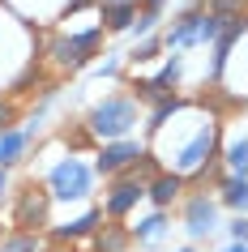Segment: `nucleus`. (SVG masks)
<instances>
[{"mask_svg": "<svg viewBox=\"0 0 248 252\" xmlns=\"http://www.w3.org/2000/svg\"><path fill=\"white\" fill-rule=\"evenodd\" d=\"M137 124H142V103H137V94H107L103 103L86 116V133L107 146V141L133 137Z\"/></svg>", "mask_w": 248, "mask_h": 252, "instance_id": "f257e3e1", "label": "nucleus"}, {"mask_svg": "<svg viewBox=\"0 0 248 252\" xmlns=\"http://www.w3.org/2000/svg\"><path fill=\"white\" fill-rule=\"evenodd\" d=\"M47 192H52V201H86L94 192V167H86L77 154L60 158L47 171Z\"/></svg>", "mask_w": 248, "mask_h": 252, "instance_id": "f03ea898", "label": "nucleus"}, {"mask_svg": "<svg viewBox=\"0 0 248 252\" xmlns=\"http://www.w3.org/2000/svg\"><path fill=\"white\" fill-rule=\"evenodd\" d=\"M214 146H218V124L214 120H206L201 128H197V137L188 141V146L176 154V175H184V180H197V175H206L210 158H214Z\"/></svg>", "mask_w": 248, "mask_h": 252, "instance_id": "7ed1b4c3", "label": "nucleus"}, {"mask_svg": "<svg viewBox=\"0 0 248 252\" xmlns=\"http://www.w3.org/2000/svg\"><path fill=\"white\" fill-rule=\"evenodd\" d=\"M150 158V150H145V141H137V137H124V141H107L99 154H94V171L99 175H124L129 167H137V162Z\"/></svg>", "mask_w": 248, "mask_h": 252, "instance_id": "20e7f679", "label": "nucleus"}, {"mask_svg": "<svg viewBox=\"0 0 248 252\" xmlns=\"http://www.w3.org/2000/svg\"><path fill=\"white\" fill-rule=\"evenodd\" d=\"M47 210H52V192L43 184H26L17 192V205H13V222L26 226V231H43L47 226Z\"/></svg>", "mask_w": 248, "mask_h": 252, "instance_id": "39448f33", "label": "nucleus"}, {"mask_svg": "<svg viewBox=\"0 0 248 252\" xmlns=\"http://www.w3.org/2000/svg\"><path fill=\"white\" fill-rule=\"evenodd\" d=\"M99 43H103V30H99V26L86 30V34H73V39L52 43V60H56V68H81L94 52H99Z\"/></svg>", "mask_w": 248, "mask_h": 252, "instance_id": "423d86ee", "label": "nucleus"}, {"mask_svg": "<svg viewBox=\"0 0 248 252\" xmlns=\"http://www.w3.org/2000/svg\"><path fill=\"white\" fill-rule=\"evenodd\" d=\"M137 201H145V184L137 175H116L111 188H107V197H103V214L116 222V218H124L129 210H137Z\"/></svg>", "mask_w": 248, "mask_h": 252, "instance_id": "0eeeda50", "label": "nucleus"}, {"mask_svg": "<svg viewBox=\"0 0 248 252\" xmlns=\"http://www.w3.org/2000/svg\"><path fill=\"white\" fill-rule=\"evenodd\" d=\"M184 226H188V235H193V239L214 235V231H218V201L206 197V192L188 197V205H184Z\"/></svg>", "mask_w": 248, "mask_h": 252, "instance_id": "6e6552de", "label": "nucleus"}, {"mask_svg": "<svg viewBox=\"0 0 248 252\" xmlns=\"http://www.w3.org/2000/svg\"><path fill=\"white\" fill-rule=\"evenodd\" d=\"M184 192V175L176 171H154V180L145 184V197L154 201V210H167V205H176Z\"/></svg>", "mask_w": 248, "mask_h": 252, "instance_id": "1a4fd4ad", "label": "nucleus"}, {"mask_svg": "<svg viewBox=\"0 0 248 252\" xmlns=\"http://www.w3.org/2000/svg\"><path fill=\"white\" fill-rule=\"evenodd\" d=\"M35 141V124L30 128H9V133H0V171H9L13 162H22V154L30 150Z\"/></svg>", "mask_w": 248, "mask_h": 252, "instance_id": "9d476101", "label": "nucleus"}, {"mask_svg": "<svg viewBox=\"0 0 248 252\" xmlns=\"http://www.w3.org/2000/svg\"><path fill=\"white\" fill-rule=\"evenodd\" d=\"M137 0H103V26L107 30H133Z\"/></svg>", "mask_w": 248, "mask_h": 252, "instance_id": "9b49d317", "label": "nucleus"}, {"mask_svg": "<svg viewBox=\"0 0 248 252\" xmlns=\"http://www.w3.org/2000/svg\"><path fill=\"white\" fill-rule=\"evenodd\" d=\"M218 205L244 214L248 210V180H240V175H222V180H218Z\"/></svg>", "mask_w": 248, "mask_h": 252, "instance_id": "f8f14e48", "label": "nucleus"}, {"mask_svg": "<svg viewBox=\"0 0 248 252\" xmlns=\"http://www.w3.org/2000/svg\"><path fill=\"white\" fill-rule=\"evenodd\" d=\"M90 239H94V252H124V248L133 244L129 226H120V222H103Z\"/></svg>", "mask_w": 248, "mask_h": 252, "instance_id": "ddd939ff", "label": "nucleus"}, {"mask_svg": "<svg viewBox=\"0 0 248 252\" xmlns=\"http://www.w3.org/2000/svg\"><path fill=\"white\" fill-rule=\"evenodd\" d=\"M163 231H167V210H154V214H145V218H137V222L129 226V235L137 239V244H154Z\"/></svg>", "mask_w": 248, "mask_h": 252, "instance_id": "4468645a", "label": "nucleus"}, {"mask_svg": "<svg viewBox=\"0 0 248 252\" xmlns=\"http://www.w3.org/2000/svg\"><path fill=\"white\" fill-rule=\"evenodd\" d=\"M99 222H103V210H86L81 218H73V222L56 226V239H86L99 231Z\"/></svg>", "mask_w": 248, "mask_h": 252, "instance_id": "2eb2a0df", "label": "nucleus"}, {"mask_svg": "<svg viewBox=\"0 0 248 252\" xmlns=\"http://www.w3.org/2000/svg\"><path fill=\"white\" fill-rule=\"evenodd\" d=\"M0 252H47V239L39 231H17V235L0 239Z\"/></svg>", "mask_w": 248, "mask_h": 252, "instance_id": "dca6fc26", "label": "nucleus"}, {"mask_svg": "<svg viewBox=\"0 0 248 252\" xmlns=\"http://www.w3.org/2000/svg\"><path fill=\"white\" fill-rule=\"evenodd\" d=\"M222 158H227V175H240V180H248V137L231 141V146L222 150Z\"/></svg>", "mask_w": 248, "mask_h": 252, "instance_id": "f3484780", "label": "nucleus"}, {"mask_svg": "<svg viewBox=\"0 0 248 252\" xmlns=\"http://www.w3.org/2000/svg\"><path fill=\"white\" fill-rule=\"evenodd\" d=\"M154 30H158V9H142L137 22H133V34H137V39H150Z\"/></svg>", "mask_w": 248, "mask_h": 252, "instance_id": "a211bd4d", "label": "nucleus"}, {"mask_svg": "<svg viewBox=\"0 0 248 252\" xmlns=\"http://www.w3.org/2000/svg\"><path fill=\"white\" fill-rule=\"evenodd\" d=\"M231 239H235V244H248V218H244V214H235V222H231Z\"/></svg>", "mask_w": 248, "mask_h": 252, "instance_id": "6ab92c4d", "label": "nucleus"}, {"mask_svg": "<svg viewBox=\"0 0 248 252\" xmlns=\"http://www.w3.org/2000/svg\"><path fill=\"white\" fill-rule=\"evenodd\" d=\"M13 120H17V111L9 103H0V133H9V128H13Z\"/></svg>", "mask_w": 248, "mask_h": 252, "instance_id": "aec40b11", "label": "nucleus"}, {"mask_svg": "<svg viewBox=\"0 0 248 252\" xmlns=\"http://www.w3.org/2000/svg\"><path fill=\"white\" fill-rule=\"evenodd\" d=\"M4 188H9V171H0V197H4Z\"/></svg>", "mask_w": 248, "mask_h": 252, "instance_id": "412c9836", "label": "nucleus"}, {"mask_svg": "<svg viewBox=\"0 0 248 252\" xmlns=\"http://www.w3.org/2000/svg\"><path fill=\"white\" fill-rule=\"evenodd\" d=\"M227 252H248V244H235V239H231V248H227Z\"/></svg>", "mask_w": 248, "mask_h": 252, "instance_id": "4be33fe9", "label": "nucleus"}, {"mask_svg": "<svg viewBox=\"0 0 248 252\" xmlns=\"http://www.w3.org/2000/svg\"><path fill=\"white\" fill-rule=\"evenodd\" d=\"M142 4H145V9H158V4H163V0H142Z\"/></svg>", "mask_w": 248, "mask_h": 252, "instance_id": "5701e85b", "label": "nucleus"}, {"mask_svg": "<svg viewBox=\"0 0 248 252\" xmlns=\"http://www.w3.org/2000/svg\"><path fill=\"white\" fill-rule=\"evenodd\" d=\"M176 252H197V248H176Z\"/></svg>", "mask_w": 248, "mask_h": 252, "instance_id": "b1692460", "label": "nucleus"}]
</instances>
